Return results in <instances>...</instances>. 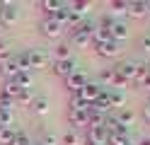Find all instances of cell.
Wrapping results in <instances>:
<instances>
[{
  "label": "cell",
  "mask_w": 150,
  "mask_h": 145,
  "mask_svg": "<svg viewBox=\"0 0 150 145\" xmlns=\"http://www.w3.org/2000/svg\"><path fill=\"white\" fill-rule=\"evenodd\" d=\"M148 17H150V3H148Z\"/></svg>",
  "instance_id": "60d3db41"
},
{
  "label": "cell",
  "mask_w": 150,
  "mask_h": 145,
  "mask_svg": "<svg viewBox=\"0 0 150 145\" xmlns=\"http://www.w3.org/2000/svg\"><path fill=\"white\" fill-rule=\"evenodd\" d=\"M87 82H90V77H87L85 70H80V68H78V70H75L70 77H65V87H68L70 92H80Z\"/></svg>",
  "instance_id": "277c9868"
},
{
  "label": "cell",
  "mask_w": 150,
  "mask_h": 145,
  "mask_svg": "<svg viewBox=\"0 0 150 145\" xmlns=\"http://www.w3.org/2000/svg\"><path fill=\"white\" fill-rule=\"evenodd\" d=\"M29 109L34 111V114H39V116H44V114H49V109H51V104H49V99L46 97H36V99L32 102V106Z\"/></svg>",
  "instance_id": "44dd1931"
},
{
  "label": "cell",
  "mask_w": 150,
  "mask_h": 145,
  "mask_svg": "<svg viewBox=\"0 0 150 145\" xmlns=\"http://www.w3.org/2000/svg\"><path fill=\"white\" fill-rule=\"evenodd\" d=\"M49 51L46 48H29V63H32V70L34 68H46L49 65Z\"/></svg>",
  "instance_id": "ba28073f"
},
{
  "label": "cell",
  "mask_w": 150,
  "mask_h": 145,
  "mask_svg": "<svg viewBox=\"0 0 150 145\" xmlns=\"http://www.w3.org/2000/svg\"><path fill=\"white\" fill-rule=\"evenodd\" d=\"M128 17H148V0H128Z\"/></svg>",
  "instance_id": "8fae6325"
},
{
  "label": "cell",
  "mask_w": 150,
  "mask_h": 145,
  "mask_svg": "<svg viewBox=\"0 0 150 145\" xmlns=\"http://www.w3.org/2000/svg\"><path fill=\"white\" fill-rule=\"evenodd\" d=\"M90 119H92V114L87 109H70L68 111V123L73 126H90Z\"/></svg>",
  "instance_id": "52a82bcc"
},
{
  "label": "cell",
  "mask_w": 150,
  "mask_h": 145,
  "mask_svg": "<svg viewBox=\"0 0 150 145\" xmlns=\"http://www.w3.org/2000/svg\"><path fill=\"white\" fill-rule=\"evenodd\" d=\"M36 99V94H34V90H22L20 92V97H17V102H20L22 106H32V102Z\"/></svg>",
  "instance_id": "f546056e"
},
{
  "label": "cell",
  "mask_w": 150,
  "mask_h": 145,
  "mask_svg": "<svg viewBox=\"0 0 150 145\" xmlns=\"http://www.w3.org/2000/svg\"><path fill=\"white\" fill-rule=\"evenodd\" d=\"M17 131L10 128V126H0V145H12Z\"/></svg>",
  "instance_id": "7402d4cb"
},
{
  "label": "cell",
  "mask_w": 150,
  "mask_h": 145,
  "mask_svg": "<svg viewBox=\"0 0 150 145\" xmlns=\"http://www.w3.org/2000/svg\"><path fill=\"white\" fill-rule=\"evenodd\" d=\"M140 48H143L145 53H150V34H145L143 39H140Z\"/></svg>",
  "instance_id": "8d00e7d4"
},
{
  "label": "cell",
  "mask_w": 150,
  "mask_h": 145,
  "mask_svg": "<svg viewBox=\"0 0 150 145\" xmlns=\"http://www.w3.org/2000/svg\"><path fill=\"white\" fill-rule=\"evenodd\" d=\"M109 39H111V36H109L107 29H99V27H97V29H95V34H92V46L97 48V46H102L104 41H109Z\"/></svg>",
  "instance_id": "4316f807"
},
{
  "label": "cell",
  "mask_w": 150,
  "mask_h": 145,
  "mask_svg": "<svg viewBox=\"0 0 150 145\" xmlns=\"http://www.w3.org/2000/svg\"><path fill=\"white\" fill-rule=\"evenodd\" d=\"M61 145H82L80 133L75 131V128H68L65 133H61Z\"/></svg>",
  "instance_id": "ffe728a7"
},
{
  "label": "cell",
  "mask_w": 150,
  "mask_h": 145,
  "mask_svg": "<svg viewBox=\"0 0 150 145\" xmlns=\"http://www.w3.org/2000/svg\"><path fill=\"white\" fill-rule=\"evenodd\" d=\"M15 82L20 85V90H32V85H34V77H32V73H20L15 77Z\"/></svg>",
  "instance_id": "484cf974"
},
{
  "label": "cell",
  "mask_w": 150,
  "mask_h": 145,
  "mask_svg": "<svg viewBox=\"0 0 150 145\" xmlns=\"http://www.w3.org/2000/svg\"><path fill=\"white\" fill-rule=\"evenodd\" d=\"M10 56H12L10 53V44H7L5 39H0V58L5 61V58H10Z\"/></svg>",
  "instance_id": "e575fe53"
},
{
  "label": "cell",
  "mask_w": 150,
  "mask_h": 145,
  "mask_svg": "<svg viewBox=\"0 0 150 145\" xmlns=\"http://www.w3.org/2000/svg\"><path fill=\"white\" fill-rule=\"evenodd\" d=\"M82 22V17L78 15V12H73V10H70V12H68V22H65V27H70V29H78V24Z\"/></svg>",
  "instance_id": "d6a6232c"
},
{
  "label": "cell",
  "mask_w": 150,
  "mask_h": 145,
  "mask_svg": "<svg viewBox=\"0 0 150 145\" xmlns=\"http://www.w3.org/2000/svg\"><path fill=\"white\" fill-rule=\"evenodd\" d=\"M140 87H145V90H150V73L143 77V82H140Z\"/></svg>",
  "instance_id": "f35d334b"
},
{
  "label": "cell",
  "mask_w": 150,
  "mask_h": 145,
  "mask_svg": "<svg viewBox=\"0 0 150 145\" xmlns=\"http://www.w3.org/2000/svg\"><path fill=\"white\" fill-rule=\"evenodd\" d=\"M111 17H114L116 19V22H121V17H124V15H128V0H111Z\"/></svg>",
  "instance_id": "5bb4252c"
},
{
  "label": "cell",
  "mask_w": 150,
  "mask_h": 145,
  "mask_svg": "<svg viewBox=\"0 0 150 145\" xmlns=\"http://www.w3.org/2000/svg\"><path fill=\"white\" fill-rule=\"evenodd\" d=\"M17 65H20V73H32V63H29V51H22L15 56Z\"/></svg>",
  "instance_id": "603a6c76"
},
{
  "label": "cell",
  "mask_w": 150,
  "mask_h": 145,
  "mask_svg": "<svg viewBox=\"0 0 150 145\" xmlns=\"http://www.w3.org/2000/svg\"><path fill=\"white\" fill-rule=\"evenodd\" d=\"M39 145H61V135H58V133H53V131H44Z\"/></svg>",
  "instance_id": "83f0119b"
},
{
  "label": "cell",
  "mask_w": 150,
  "mask_h": 145,
  "mask_svg": "<svg viewBox=\"0 0 150 145\" xmlns=\"http://www.w3.org/2000/svg\"><path fill=\"white\" fill-rule=\"evenodd\" d=\"M41 7H44L46 12H49V17H51L56 10H61V7H63V3H61V0H44V3H41Z\"/></svg>",
  "instance_id": "4dcf8cb0"
},
{
  "label": "cell",
  "mask_w": 150,
  "mask_h": 145,
  "mask_svg": "<svg viewBox=\"0 0 150 145\" xmlns=\"http://www.w3.org/2000/svg\"><path fill=\"white\" fill-rule=\"evenodd\" d=\"M138 68H140V63H136V61H121L114 70L121 75V77H126L128 82H133L136 80V73H138Z\"/></svg>",
  "instance_id": "8992f818"
},
{
  "label": "cell",
  "mask_w": 150,
  "mask_h": 145,
  "mask_svg": "<svg viewBox=\"0 0 150 145\" xmlns=\"http://www.w3.org/2000/svg\"><path fill=\"white\" fill-rule=\"evenodd\" d=\"M143 116H145V121H150V102L143 106Z\"/></svg>",
  "instance_id": "ab89813d"
},
{
  "label": "cell",
  "mask_w": 150,
  "mask_h": 145,
  "mask_svg": "<svg viewBox=\"0 0 150 145\" xmlns=\"http://www.w3.org/2000/svg\"><path fill=\"white\" fill-rule=\"evenodd\" d=\"M0 73L5 75V80H15V77L20 75V65H17V61H15V56H10V58H5V61L0 63Z\"/></svg>",
  "instance_id": "30bf717a"
},
{
  "label": "cell",
  "mask_w": 150,
  "mask_h": 145,
  "mask_svg": "<svg viewBox=\"0 0 150 145\" xmlns=\"http://www.w3.org/2000/svg\"><path fill=\"white\" fill-rule=\"evenodd\" d=\"M136 119H138L136 111H133V109H128V106L119 109V114H116V121H119L121 126H126V128H128V126H133V123H136Z\"/></svg>",
  "instance_id": "9a60e30c"
},
{
  "label": "cell",
  "mask_w": 150,
  "mask_h": 145,
  "mask_svg": "<svg viewBox=\"0 0 150 145\" xmlns=\"http://www.w3.org/2000/svg\"><path fill=\"white\" fill-rule=\"evenodd\" d=\"M136 145H150V135H143V138H138Z\"/></svg>",
  "instance_id": "74e56055"
},
{
  "label": "cell",
  "mask_w": 150,
  "mask_h": 145,
  "mask_svg": "<svg viewBox=\"0 0 150 145\" xmlns=\"http://www.w3.org/2000/svg\"><path fill=\"white\" fill-rule=\"evenodd\" d=\"M0 32H3V22H0Z\"/></svg>",
  "instance_id": "b9f144b4"
},
{
  "label": "cell",
  "mask_w": 150,
  "mask_h": 145,
  "mask_svg": "<svg viewBox=\"0 0 150 145\" xmlns=\"http://www.w3.org/2000/svg\"><path fill=\"white\" fill-rule=\"evenodd\" d=\"M114 80H116V70H114V68H104V70L99 73L97 85H102V87H107V90H111V87H114Z\"/></svg>",
  "instance_id": "e0dca14e"
},
{
  "label": "cell",
  "mask_w": 150,
  "mask_h": 145,
  "mask_svg": "<svg viewBox=\"0 0 150 145\" xmlns=\"http://www.w3.org/2000/svg\"><path fill=\"white\" fill-rule=\"evenodd\" d=\"M63 24H58L53 17H46V19H41V34L46 36V39H61V34H63Z\"/></svg>",
  "instance_id": "3957f363"
},
{
  "label": "cell",
  "mask_w": 150,
  "mask_h": 145,
  "mask_svg": "<svg viewBox=\"0 0 150 145\" xmlns=\"http://www.w3.org/2000/svg\"><path fill=\"white\" fill-rule=\"evenodd\" d=\"M116 24V19L111 17V15H104V17H99V22H97V27L99 29H107V32H111V27Z\"/></svg>",
  "instance_id": "1f68e13d"
},
{
  "label": "cell",
  "mask_w": 150,
  "mask_h": 145,
  "mask_svg": "<svg viewBox=\"0 0 150 145\" xmlns=\"http://www.w3.org/2000/svg\"><path fill=\"white\" fill-rule=\"evenodd\" d=\"M148 68H150V65H148Z\"/></svg>",
  "instance_id": "7bdbcfd3"
},
{
  "label": "cell",
  "mask_w": 150,
  "mask_h": 145,
  "mask_svg": "<svg viewBox=\"0 0 150 145\" xmlns=\"http://www.w3.org/2000/svg\"><path fill=\"white\" fill-rule=\"evenodd\" d=\"M17 123V116H15V109H0V126H12Z\"/></svg>",
  "instance_id": "d4e9b609"
},
{
  "label": "cell",
  "mask_w": 150,
  "mask_h": 145,
  "mask_svg": "<svg viewBox=\"0 0 150 145\" xmlns=\"http://www.w3.org/2000/svg\"><path fill=\"white\" fill-rule=\"evenodd\" d=\"M20 85H17L15 80H5L3 82V92H0V97L3 99H10V102H17V97H20Z\"/></svg>",
  "instance_id": "7c38bea8"
},
{
  "label": "cell",
  "mask_w": 150,
  "mask_h": 145,
  "mask_svg": "<svg viewBox=\"0 0 150 145\" xmlns=\"http://www.w3.org/2000/svg\"><path fill=\"white\" fill-rule=\"evenodd\" d=\"M53 56H56V61H65V58H73V46L68 41H61L58 46L53 48Z\"/></svg>",
  "instance_id": "d6986e66"
},
{
  "label": "cell",
  "mask_w": 150,
  "mask_h": 145,
  "mask_svg": "<svg viewBox=\"0 0 150 145\" xmlns=\"http://www.w3.org/2000/svg\"><path fill=\"white\" fill-rule=\"evenodd\" d=\"M148 73H150V68L140 63V68H138V73H136V80H133V82H138V85H140V82H143V77H145Z\"/></svg>",
  "instance_id": "d590c367"
},
{
  "label": "cell",
  "mask_w": 150,
  "mask_h": 145,
  "mask_svg": "<svg viewBox=\"0 0 150 145\" xmlns=\"http://www.w3.org/2000/svg\"><path fill=\"white\" fill-rule=\"evenodd\" d=\"M99 92H102V85H97V82H92V80H90V82L82 87L80 92H73V97H75V99L87 102V104H92V102H95L97 97H99Z\"/></svg>",
  "instance_id": "7a4b0ae2"
},
{
  "label": "cell",
  "mask_w": 150,
  "mask_h": 145,
  "mask_svg": "<svg viewBox=\"0 0 150 145\" xmlns=\"http://www.w3.org/2000/svg\"><path fill=\"white\" fill-rule=\"evenodd\" d=\"M95 51H97L102 58H116V56L121 53V44L114 41V39H109V41H104L102 46H97Z\"/></svg>",
  "instance_id": "9c48e42d"
},
{
  "label": "cell",
  "mask_w": 150,
  "mask_h": 145,
  "mask_svg": "<svg viewBox=\"0 0 150 145\" xmlns=\"http://www.w3.org/2000/svg\"><path fill=\"white\" fill-rule=\"evenodd\" d=\"M12 145H32V140H29V135H27V133H20V131H17Z\"/></svg>",
  "instance_id": "836d02e7"
},
{
  "label": "cell",
  "mask_w": 150,
  "mask_h": 145,
  "mask_svg": "<svg viewBox=\"0 0 150 145\" xmlns=\"http://www.w3.org/2000/svg\"><path fill=\"white\" fill-rule=\"evenodd\" d=\"M109 104H111V109H124L126 106V92L109 90Z\"/></svg>",
  "instance_id": "ac0fdd59"
},
{
  "label": "cell",
  "mask_w": 150,
  "mask_h": 145,
  "mask_svg": "<svg viewBox=\"0 0 150 145\" xmlns=\"http://www.w3.org/2000/svg\"><path fill=\"white\" fill-rule=\"evenodd\" d=\"M75 70H78V63H75V58H65V61H56L53 63V75H58V77H70Z\"/></svg>",
  "instance_id": "5b68a950"
},
{
  "label": "cell",
  "mask_w": 150,
  "mask_h": 145,
  "mask_svg": "<svg viewBox=\"0 0 150 145\" xmlns=\"http://www.w3.org/2000/svg\"><path fill=\"white\" fill-rule=\"evenodd\" d=\"M70 44H73V46H80V48H87V46H92V36L85 34V32H78V29H73V34H70Z\"/></svg>",
  "instance_id": "2e32d148"
},
{
  "label": "cell",
  "mask_w": 150,
  "mask_h": 145,
  "mask_svg": "<svg viewBox=\"0 0 150 145\" xmlns=\"http://www.w3.org/2000/svg\"><path fill=\"white\" fill-rule=\"evenodd\" d=\"M20 17H22V12H20V7H17L15 3H0V22H3V27H12V24H17L20 22Z\"/></svg>",
  "instance_id": "6da1fadb"
},
{
  "label": "cell",
  "mask_w": 150,
  "mask_h": 145,
  "mask_svg": "<svg viewBox=\"0 0 150 145\" xmlns=\"http://www.w3.org/2000/svg\"><path fill=\"white\" fill-rule=\"evenodd\" d=\"M68 12H70L68 3H63V7H61V10H56V12H53L51 17H53V19H56L58 24H63V27H65V22H68Z\"/></svg>",
  "instance_id": "f1b7e54d"
},
{
  "label": "cell",
  "mask_w": 150,
  "mask_h": 145,
  "mask_svg": "<svg viewBox=\"0 0 150 145\" xmlns=\"http://www.w3.org/2000/svg\"><path fill=\"white\" fill-rule=\"evenodd\" d=\"M109 36L114 39V41H126V39L131 36V29H128V24L126 22H116L114 27H111V32H109Z\"/></svg>",
  "instance_id": "4fadbf2b"
},
{
  "label": "cell",
  "mask_w": 150,
  "mask_h": 145,
  "mask_svg": "<svg viewBox=\"0 0 150 145\" xmlns=\"http://www.w3.org/2000/svg\"><path fill=\"white\" fill-rule=\"evenodd\" d=\"M68 7L73 10V12H78L80 17H85V15L90 12V7H92V3H87V0H75V3H68Z\"/></svg>",
  "instance_id": "cb8c5ba5"
}]
</instances>
